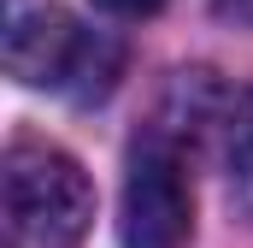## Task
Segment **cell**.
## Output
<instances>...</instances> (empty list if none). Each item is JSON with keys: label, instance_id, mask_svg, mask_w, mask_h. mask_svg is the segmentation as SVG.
I'll use <instances>...</instances> for the list:
<instances>
[{"label": "cell", "instance_id": "cell-1", "mask_svg": "<svg viewBox=\"0 0 253 248\" xmlns=\"http://www.w3.org/2000/svg\"><path fill=\"white\" fill-rule=\"evenodd\" d=\"M218 89L206 83V71H189L171 83L165 107L153 113V124H141V136L129 142L124 160V207H118V237L124 248H189L194 237V148L212 124H224L212 113ZM230 113V107H224Z\"/></svg>", "mask_w": 253, "mask_h": 248}, {"label": "cell", "instance_id": "cell-2", "mask_svg": "<svg viewBox=\"0 0 253 248\" xmlns=\"http://www.w3.org/2000/svg\"><path fill=\"white\" fill-rule=\"evenodd\" d=\"M6 71L30 89H59V95H106L118 77V42L71 18L59 0H6Z\"/></svg>", "mask_w": 253, "mask_h": 248}, {"label": "cell", "instance_id": "cell-3", "mask_svg": "<svg viewBox=\"0 0 253 248\" xmlns=\"http://www.w3.org/2000/svg\"><path fill=\"white\" fill-rule=\"evenodd\" d=\"M6 231L12 248H77L94 219L88 172L53 142H12L6 148Z\"/></svg>", "mask_w": 253, "mask_h": 248}, {"label": "cell", "instance_id": "cell-4", "mask_svg": "<svg viewBox=\"0 0 253 248\" xmlns=\"http://www.w3.org/2000/svg\"><path fill=\"white\" fill-rule=\"evenodd\" d=\"M224 184H230V207L253 225V89L224 113Z\"/></svg>", "mask_w": 253, "mask_h": 248}, {"label": "cell", "instance_id": "cell-5", "mask_svg": "<svg viewBox=\"0 0 253 248\" xmlns=\"http://www.w3.org/2000/svg\"><path fill=\"white\" fill-rule=\"evenodd\" d=\"M212 12L236 30H253V0H212Z\"/></svg>", "mask_w": 253, "mask_h": 248}, {"label": "cell", "instance_id": "cell-6", "mask_svg": "<svg viewBox=\"0 0 253 248\" xmlns=\"http://www.w3.org/2000/svg\"><path fill=\"white\" fill-rule=\"evenodd\" d=\"M94 6H106V12H118V18H147V12H159L165 0H94Z\"/></svg>", "mask_w": 253, "mask_h": 248}]
</instances>
